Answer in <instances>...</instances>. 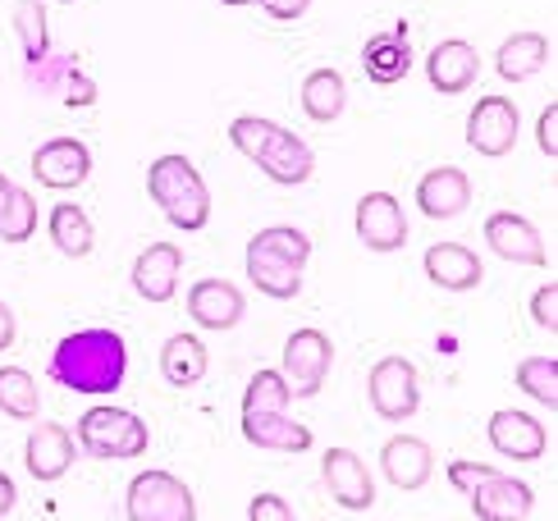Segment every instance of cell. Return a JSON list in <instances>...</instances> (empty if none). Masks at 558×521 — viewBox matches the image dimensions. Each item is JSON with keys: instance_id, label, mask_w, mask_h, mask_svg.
I'll list each match as a JSON object with an SVG mask.
<instances>
[{"instance_id": "1", "label": "cell", "mask_w": 558, "mask_h": 521, "mask_svg": "<svg viewBox=\"0 0 558 521\" xmlns=\"http://www.w3.org/2000/svg\"><path fill=\"white\" fill-rule=\"evenodd\" d=\"M124 375H129V343L114 329H74L51 352V380L87 398L120 393Z\"/></svg>"}, {"instance_id": "34", "label": "cell", "mask_w": 558, "mask_h": 521, "mask_svg": "<svg viewBox=\"0 0 558 521\" xmlns=\"http://www.w3.org/2000/svg\"><path fill=\"white\" fill-rule=\"evenodd\" d=\"M495 476V467H485V462H468V458H453L449 462V485L462 489V494H472L476 485H485Z\"/></svg>"}, {"instance_id": "41", "label": "cell", "mask_w": 558, "mask_h": 521, "mask_svg": "<svg viewBox=\"0 0 558 521\" xmlns=\"http://www.w3.org/2000/svg\"><path fill=\"white\" fill-rule=\"evenodd\" d=\"M10 193H14V183L0 174V216H5V206H10Z\"/></svg>"}, {"instance_id": "22", "label": "cell", "mask_w": 558, "mask_h": 521, "mask_svg": "<svg viewBox=\"0 0 558 521\" xmlns=\"http://www.w3.org/2000/svg\"><path fill=\"white\" fill-rule=\"evenodd\" d=\"M74 453H78L74 435L56 421H41L28 435V444H23V467H28V476H37V481H60L64 471L74 467Z\"/></svg>"}, {"instance_id": "15", "label": "cell", "mask_w": 558, "mask_h": 521, "mask_svg": "<svg viewBox=\"0 0 558 521\" xmlns=\"http://www.w3.org/2000/svg\"><path fill=\"white\" fill-rule=\"evenodd\" d=\"M28 83L41 92V97H56V101L74 106V110L97 101V83H92V74H83L74 56H56L51 51L46 60L28 64Z\"/></svg>"}, {"instance_id": "27", "label": "cell", "mask_w": 558, "mask_h": 521, "mask_svg": "<svg viewBox=\"0 0 558 521\" xmlns=\"http://www.w3.org/2000/svg\"><path fill=\"white\" fill-rule=\"evenodd\" d=\"M206 366H211V358H206V343L197 335H170L166 348H160V375H166V385H174V389L202 385Z\"/></svg>"}, {"instance_id": "6", "label": "cell", "mask_w": 558, "mask_h": 521, "mask_svg": "<svg viewBox=\"0 0 558 521\" xmlns=\"http://www.w3.org/2000/svg\"><path fill=\"white\" fill-rule=\"evenodd\" d=\"M366 393L376 416L385 421H408L422 412V380H416V366L408 358H380L366 375Z\"/></svg>"}, {"instance_id": "30", "label": "cell", "mask_w": 558, "mask_h": 521, "mask_svg": "<svg viewBox=\"0 0 558 521\" xmlns=\"http://www.w3.org/2000/svg\"><path fill=\"white\" fill-rule=\"evenodd\" d=\"M14 37L23 51V69L51 56V37H46V10L41 0H19L14 5Z\"/></svg>"}, {"instance_id": "18", "label": "cell", "mask_w": 558, "mask_h": 521, "mask_svg": "<svg viewBox=\"0 0 558 521\" xmlns=\"http://www.w3.org/2000/svg\"><path fill=\"white\" fill-rule=\"evenodd\" d=\"M476 74H481V56H476V46L462 41V37H445L426 56V78H430V87L439 92V97L468 92L476 83Z\"/></svg>"}, {"instance_id": "29", "label": "cell", "mask_w": 558, "mask_h": 521, "mask_svg": "<svg viewBox=\"0 0 558 521\" xmlns=\"http://www.w3.org/2000/svg\"><path fill=\"white\" fill-rule=\"evenodd\" d=\"M46 229H51L56 252H60V256H74V260H83V256L92 252V243H97V229H92L87 210L74 206V202L51 206V220H46Z\"/></svg>"}, {"instance_id": "43", "label": "cell", "mask_w": 558, "mask_h": 521, "mask_svg": "<svg viewBox=\"0 0 558 521\" xmlns=\"http://www.w3.org/2000/svg\"><path fill=\"white\" fill-rule=\"evenodd\" d=\"M64 5H74V0H64Z\"/></svg>"}, {"instance_id": "38", "label": "cell", "mask_w": 558, "mask_h": 521, "mask_svg": "<svg viewBox=\"0 0 558 521\" xmlns=\"http://www.w3.org/2000/svg\"><path fill=\"white\" fill-rule=\"evenodd\" d=\"M257 5H262L270 19H279V23H293V19L307 14L312 0H257Z\"/></svg>"}, {"instance_id": "28", "label": "cell", "mask_w": 558, "mask_h": 521, "mask_svg": "<svg viewBox=\"0 0 558 521\" xmlns=\"http://www.w3.org/2000/svg\"><path fill=\"white\" fill-rule=\"evenodd\" d=\"M348 106V83L339 69H312L302 78V110H307L312 124H335Z\"/></svg>"}, {"instance_id": "35", "label": "cell", "mask_w": 558, "mask_h": 521, "mask_svg": "<svg viewBox=\"0 0 558 521\" xmlns=\"http://www.w3.org/2000/svg\"><path fill=\"white\" fill-rule=\"evenodd\" d=\"M531 320H536L541 329H558V283H545V289L531 293Z\"/></svg>"}, {"instance_id": "26", "label": "cell", "mask_w": 558, "mask_h": 521, "mask_svg": "<svg viewBox=\"0 0 558 521\" xmlns=\"http://www.w3.org/2000/svg\"><path fill=\"white\" fill-rule=\"evenodd\" d=\"M545 60H549L545 33H513V37H504V46L495 51V74L504 83H526L531 74H541Z\"/></svg>"}, {"instance_id": "10", "label": "cell", "mask_w": 558, "mask_h": 521, "mask_svg": "<svg viewBox=\"0 0 558 521\" xmlns=\"http://www.w3.org/2000/svg\"><path fill=\"white\" fill-rule=\"evenodd\" d=\"M353 225H357V239L366 243V252L389 256V252H403V243H408V216L393 193H366L357 202Z\"/></svg>"}, {"instance_id": "12", "label": "cell", "mask_w": 558, "mask_h": 521, "mask_svg": "<svg viewBox=\"0 0 558 521\" xmlns=\"http://www.w3.org/2000/svg\"><path fill=\"white\" fill-rule=\"evenodd\" d=\"M485 439L495 444V453L513 458V462H536V458H545V448H549L545 425L531 412H522V408H499L490 416V425H485Z\"/></svg>"}, {"instance_id": "11", "label": "cell", "mask_w": 558, "mask_h": 521, "mask_svg": "<svg viewBox=\"0 0 558 521\" xmlns=\"http://www.w3.org/2000/svg\"><path fill=\"white\" fill-rule=\"evenodd\" d=\"M320 476H325L330 499L348 512H366L376 504V481H371L366 462L353 453V448H330V453L320 458Z\"/></svg>"}, {"instance_id": "42", "label": "cell", "mask_w": 558, "mask_h": 521, "mask_svg": "<svg viewBox=\"0 0 558 521\" xmlns=\"http://www.w3.org/2000/svg\"><path fill=\"white\" fill-rule=\"evenodd\" d=\"M220 5H257V0H220Z\"/></svg>"}, {"instance_id": "5", "label": "cell", "mask_w": 558, "mask_h": 521, "mask_svg": "<svg viewBox=\"0 0 558 521\" xmlns=\"http://www.w3.org/2000/svg\"><path fill=\"white\" fill-rule=\"evenodd\" d=\"M124 512L129 521H197V499L170 471H143L129 481Z\"/></svg>"}, {"instance_id": "3", "label": "cell", "mask_w": 558, "mask_h": 521, "mask_svg": "<svg viewBox=\"0 0 558 521\" xmlns=\"http://www.w3.org/2000/svg\"><path fill=\"white\" fill-rule=\"evenodd\" d=\"M147 193L160 206V216L183 233H197V229H206V220H211V193H206V179H202L197 165L189 156H179V152L151 160Z\"/></svg>"}, {"instance_id": "8", "label": "cell", "mask_w": 558, "mask_h": 521, "mask_svg": "<svg viewBox=\"0 0 558 521\" xmlns=\"http://www.w3.org/2000/svg\"><path fill=\"white\" fill-rule=\"evenodd\" d=\"M518 129H522V114L508 97H481L468 114V147L481 156H508L518 147Z\"/></svg>"}, {"instance_id": "33", "label": "cell", "mask_w": 558, "mask_h": 521, "mask_svg": "<svg viewBox=\"0 0 558 521\" xmlns=\"http://www.w3.org/2000/svg\"><path fill=\"white\" fill-rule=\"evenodd\" d=\"M33 233H37V202L28 187L14 183L10 206H5V216H0V243H28Z\"/></svg>"}, {"instance_id": "37", "label": "cell", "mask_w": 558, "mask_h": 521, "mask_svg": "<svg viewBox=\"0 0 558 521\" xmlns=\"http://www.w3.org/2000/svg\"><path fill=\"white\" fill-rule=\"evenodd\" d=\"M536 147H541L549 160H558V101H549V106L541 110V120H536Z\"/></svg>"}, {"instance_id": "32", "label": "cell", "mask_w": 558, "mask_h": 521, "mask_svg": "<svg viewBox=\"0 0 558 521\" xmlns=\"http://www.w3.org/2000/svg\"><path fill=\"white\" fill-rule=\"evenodd\" d=\"M518 389L526 393V398H536V402H545V408L554 412V402H558V362L554 358H526L522 366H518Z\"/></svg>"}, {"instance_id": "9", "label": "cell", "mask_w": 558, "mask_h": 521, "mask_svg": "<svg viewBox=\"0 0 558 521\" xmlns=\"http://www.w3.org/2000/svg\"><path fill=\"white\" fill-rule=\"evenodd\" d=\"M87 174H92V152L83 137H51L33 152V179L41 187L69 193V187H83Z\"/></svg>"}, {"instance_id": "16", "label": "cell", "mask_w": 558, "mask_h": 521, "mask_svg": "<svg viewBox=\"0 0 558 521\" xmlns=\"http://www.w3.org/2000/svg\"><path fill=\"white\" fill-rule=\"evenodd\" d=\"M416 206L426 220H458L472 206V179L458 165H435L416 183Z\"/></svg>"}, {"instance_id": "39", "label": "cell", "mask_w": 558, "mask_h": 521, "mask_svg": "<svg viewBox=\"0 0 558 521\" xmlns=\"http://www.w3.org/2000/svg\"><path fill=\"white\" fill-rule=\"evenodd\" d=\"M14 339H19V325H14V312L5 302H0V352H10L14 348Z\"/></svg>"}, {"instance_id": "20", "label": "cell", "mask_w": 558, "mask_h": 521, "mask_svg": "<svg viewBox=\"0 0 558 521\" xmlns=\"http://www.w3.org/2000/svg\"><path fill=\"white\" fill-rule=\"evenodd\" d=\"M247 312V298L234 289L229 279H197L193 293H189V316L193 325L202 329H216V335H225V329H234Z\"/></svg>"}, {"instance_id": "40", "label": "cell", "mask_w": 558, "mask_h": 521, "mask_svg": "<svg viewBox=\"0 0 558 521\" xmlns=\"http://www.w3.org/2000/svg\"><path fill=\"white\" fill-rule=\"evenodd\" d=\"M14 504H19V485L5 476V471H0V517H10Z\"/></svg>"}, {"instance_id": "14", "label": "cell", "mask_w": 558, "mask_h": 521, "mask_svg": "<svg viewBox=\"0 0 558 521\" xmlns=\"http://www.w3.org/2000/svg\"><path fill=\"white\" fill-rule=\"evenodd\" d=\"M252 165H257L262 174H270L275 183L298 187V183H307V179L316 174V152H312L298 133H289V129L275 124L270 137H266V147L252 156Z\"/></svg>"}, {"instance_id": "17", "label": "cell", "mask_w": 558, "mask_h": 521, "mask_svg": "<svg viewBox=\"0 0 558 521\" xmlns=\"http://www.w3.org/2000/svg\"><path fill=\"white\" fill-rule=\"evenodd\" d=\"M179 275H183V252L174 243H147L143 256L133 260V293L160 306L179 293Z\"/></svg>"}, {"instance_id": "7", "label": "cell", "mask_w": 558, "mask_h": 521, "mask_svg": "<svg viewBox=\"0 0 558 521\" xmlns=\"http://www.w3.org/2000/svg\"><path fill=\"white\" fill-rule=\"evenodd\" d=\"M335 366V343L320 329H293L284 343V385L298 398H316L325 389V375Z\"/></svg>"}, {"instance_id": "4", "label": "cell", "mask_w": 558, "mask_h": 521, "mask_svg": "<svg viewBox=\"0 0 558 521\" xmlns=\"http://www.w3.org/2000/svg\"><path fill=\"white\" fill-rule=\"evenodd\" d=\"M83 453L101 458V462H129V458H143L151 431L147 421L129 412V408H114V402H97L78 416V439H74Z\"/></svg>"}, {"instance_id": "21", "label": "cell", "mask_w": 558, "mask_h": 521, "mask_svg": "<svg viewBox=\"0 0 558 521\" xmlns=\"http://www.w3.org/2000/svg\"><path fill=\"white\" fill-rule=\"evenodd\" d=\"M468 499H472V512L481 521H522L531 508H536V489H531L526 481H518V476L495 471V476L485 485H476Z\"/></svg>"}, {"instance_id": "36", "label": "cell", "mask_w": 558, "mask_h": 521, "mask_svg": "<svg viewBox=\"0 0 558 521\" xmlns=\"http://www.w3.org/2000/svg\"><path fill=\"white\" fill-rule=\"evenodd\" d=\"M247 521H293V508L279 499V494H257L247 504Z\"/></svg>"}, {"instance_id": "24", "label": "cell", "mask_w": 558, "mask_h": 521, "mask_svg": "<svg viewBox=\"0 0 558 521\" xmlns=\"http://www.w3.org/2000/svg\"><path fill=\"white\" fill-rule=\"evenodd\" d=\"M243 439L252 448H270V453H307L312 431L289 412H243Z\"/></svg>"}, {"instance_id": "31", "label": "cell", "mask_w": 558, "mask_h": 521, "mask_svg": "<svg viewBox=\"0 0 558 521\" xmlns=\"http://www.w3.org/2000/svg\"><path fill=\"white\" fill-rule=\"evenodd\" d=\"M37 408H41V393L33 375L23 366H0V412L14 421H33Z\"/></svg>"}, {"instance_id": "2", "label": "cell", "mask_w": 558, "mask_h": 521, "mask_svg": "<svg viewBox=\"0 0 558 521\" xmlns=\"http://www.w3.org/2000/svg\"><path fill=\"white\" fill-rule=\"evenodd\" d=\"M312 260V239L293 225H266L252 233L247 243V279L257 283V293L289 302L302 293V270Z\"/></svg>"}, {"instance_id": "13", "label": "cell", "mask_w": 558, "mask_h": 521, "mask_svg": "<svg viewBox=\"0 0 558 521\" xmlns=\"http://www.w3.org/2000/svg\"><path fill=\"white\" fill-rule=\"evenodd\" d=\"M485 243H490L495 256L513 260V266H545L549 260L541 229L526 216H518V210H495V216L485 220Z\"/></svg>"}, {"instance_id": "25", "label": "cell", "mask_w": 558, "mask_h": 521, "mask_svg": "<svg viewBox=\"0 0 558 521\" xmlns=\"http://www.w3.org/2000/svg\"><path fill=\"white\" fill-rule=\"evenodd\" d=\"M362 69L366 78L376 87H393L412 74V41H408V28H393V33H380L362 46Z\"/></svg>"}, {"instance_id": "23", "label": "cell", "mask_w": 558, "mask_h": 521, "mask_svg": "<svg viewBox=\"0 0 558 521\" xmlns=\"http://www.w3.org/2000/svg\"><path fill=\"white\" fill-rule=\"evenodd\" d=\"M435 471V453L426 439L416 435H393L385 448H380V476L393 485V489H422Z\"/></svg>"}, {"instance_id": "19", "label": "cell", "mask_w": 558, "mask_h": 521, "mask_svg": "<svg viewBox=\"0 0 558 521\" xmlns=\"http://www.w3.org/2000/svg\"><path fill=\"white\" fill-rule=\"evenodd\" d=\"M422 266H426V279L435 283V289H445V293H472L481 289V256L468 247V243H430L426 256H422Z\"/></svg>"}]
</instances>
